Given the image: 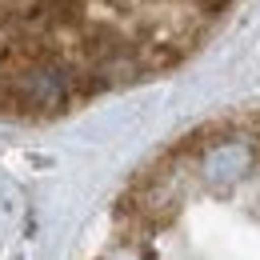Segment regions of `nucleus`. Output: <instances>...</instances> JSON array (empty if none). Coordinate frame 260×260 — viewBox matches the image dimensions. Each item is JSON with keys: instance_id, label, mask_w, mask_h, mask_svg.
<instances>
[{"instance_id": "nucleus-2", "label": "nucleus", "mask_w": 260, "mask_h": 260, "mask_svg": "<svg viewBox=\"0 0 260 260\" xmlns=\"http://www.w3.org/2000/svg\"><path fill=\"white\" fill-rule=\"evenodd\" d=\"M84 260H260V108L208 120L144 164Z\"/></svg>"}, {"instance_id": "nucleus-1", "label": "nucleus", "mask_w": 260, "mask_h": 260, "mask_svg": "<svg viewBox=\"0 0 260 260\" xmlns=\"http://www.w3.org/2000/svg\"><path fill=\"white\" fill-rule=\"evenodd\" d=\"M236 0H0V120L40 124L156 80Z\"/></svg>"}]
</instances>
